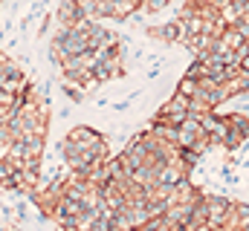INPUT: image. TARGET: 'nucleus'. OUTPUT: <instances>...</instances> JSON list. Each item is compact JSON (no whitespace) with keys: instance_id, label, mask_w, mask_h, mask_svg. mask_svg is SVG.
Here are the masks:
<instances>
[{"instance_id":"nucleus-1","label":"nucleus","mask_w":249,"mask_h":231,"mask_svg":"<svg viewBox=\"0 0 249 231\" xmlns=\"http://www.w3.org/2000/svg\"><path fill=\"white\" fill-rule=\"evenodd\" d=\"M61 153L72 173L90 176L96 182L105 179V165L110 162L107 159L110 150H107V142H105L102 133H96L90 127H75L61 142Z\"/></svg>"},{"instance_id":"nucleus-2","label":"nucleus","mask_w":249,"mask_h":231,"mask_svg":"<svg viewBox=\"0 0 249 231\" xmlns=\"http://www.w3.org/2000/svg\"><path fill=\"white\" fill-rule=\"evenodd\" d=\"M249 139V116L241 113H226L220 116V145L235 150Z\"/></svg>"}]
</instances>
